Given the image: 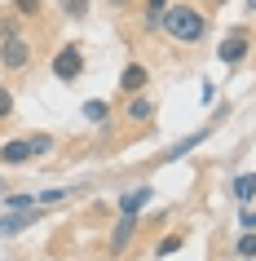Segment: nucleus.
<instances>
[{
  "label": "nucleus",
  "instance_id": "obj_21",
  "mask_svg": "<svg viewBox=\"0 0 256 261\" xmlns=\"http://www.w3.org/2000/svg\"><path fill=\"white\" fill-rule=\"evenodd\" d=\"M18 14H22V18H36V14H40V0H18Z\"/></svg>",
  "mask_w": 256,
  "mask_h": 261
},
{
  "label": "nucleus",
  "instance_id": "obj_22",
  "mask_svg": "<svg viewBox=\"0 0 256 261\" xmlns=\"http://www.w3.org/2000/svg\"><path fill=\"white\" fill-rule=\"evenodd\" d=\"M239 221H243V230H252V234H256V213H252V208H243Z\"/></svg>",
  "mask_w": 256,
  "mask_h": 261
},
{
  "label": "nucleus",
  "instance_id": "obj_1",
  "mask_svg": "<svg viewBox=\"0 0 256 261\" xmlns=\"http://www.w3.org/2000/svg\"><path fill=\"white\" fill-rule=\"evenodd\" d=\"M163 27H168V36L181 44H199L203 31H208V22H203V14H194L190 5H173L168 14H163Z\"/></svg>",
  "mask_w": 256,
  "mask_h": 261
},
{
  "label": "nucleus",
  "instance_id": "obj_6",
  "mask_svg": "<svg viewBox=\"0 0 256 261\" xmlns=\"http://www.w3.org/2000/svg\"><path fill=\"white\" fill-rule=\"evenodd\" d=\"M247 40H252L247 31H230L225 40H221V49H216L221 62H243V58H247Z\"/></svg>",
  "mask_w": 256,
  "mask_h": 261
},
{
  "label": "nucleus",
  "instance_id": "obj_17",
  "mask_svg": "<svg viewBox=\"0 0 256 261\" xmlns=\"http://www.w3.org/2000/svg\"><path fill=\"white\" fill-rule=\"evenodd\" d=\"M163 14H168V0H146V18L150 22H159Z\"/></svg>",
  "mask_w": 256,
  "mask_h": 261
},
{
  "label": "nucleus",
  "instance_id": "obj_12",
  "mask_svg": "<svg viewBox=\"0 0 256 261\" xmlns=\"http://www.w3.org/2000/svg\"><path fill=\"white\" fill-rule=\"evenodd\" d=\"M150 111H155V107H150L146 97H133V102H128V120L141 124V120H150Z\"/></svg>",
  "mask_w": 256,
  "mask_h": 261
},
{
  "label": "nucleus",
  "instance_id": "obj_16",
  "mask_svg": "<svg viewBox=\"0 0 256 261\" xmlns=\"http://www.w3.org/2000/svg\"><path fill=\"white\" fill-rule=\"evenodd\" d=\"M173 252H181V234H168V239H159V252H155V257H173Z\"/></svg>",
  "mask_w": 256,
  "mask_h": 261
},
{
  "label": "nucleus",
  "instance_id": "obj_23",
  "mask_svg": "<svg viewBox=\"0 0 256 261\" xmlns=\"http://www.w3.org/2000/svg\"><path fill=\"white\" fill-rule=\"evenodd\" d=\"M0 191H5V181H0Z\"/></svg>",
  "mask_w": 256,
  "mask_h": 261
},
{
  "label": "nucleus",
  "instance_id": "obj_20",
  "mask_svg": "<svg viewBox=\"0 0 256 261\" xmlns=\"http://www.w3.org/2000/svg\"><path fill=\"white\" fill-rule=\"evenodd\" d=\"M9 115H14V93L0 89V120H9Z\"/></svg>",
  "mask_w": 256,
  "mask_h": 261
},
{
  "label": "nucleus",
  "instance_id": "obj_3",
  "mask_svg": "<svg viewBox=\"0 0 256 261\" xmlns=\"http://www.w3.org/2000/svg\"><path fill=\"white\" fill-rule=\"evenodd\" d=\"M0 62H5V67H9V71L27 67V62H31V44L22 40V36H9V40L0 44Z\"/></svg>",
  "mask_w": 256,
  "mask_h": 261
},
{
  "label": "nucleus",
  "instance_id": "obj_15",
  "mask_svg": "<svg viewBox=\"0 0 256 261\" xmlns=\"http://www.w3.org/2000/svg\"><path fill=\"white\" fill-rule=\"evenodd\" d=\"M234 252L252 261V257H256V234H252V230H243V239H239V248H234Z\"/></svg>",
  "mask_w": 256,
  "mask_h": 261
},
{
  "label": "nucleus",
  "instance_id": "obj_5",
  "mask_svg": "<svg viewBox=\"0 0 256 261\" xmlns=\"http://www.w3.org/2000/svg\"><path fill=\"white\" fill-rule=\"evenodd\" d=\"M84 71V54L80 49H58V58H53V75L58 80H75Z\"/></svg>",
  "mask_w": 256,
  "mask_h": 261
},
{
  "label": "nucleus",
  "instance_id": "obj_18",
  "mask_svg": "<svg viewBox=\"0 0 256 261\" xmlns=\"http://www.w3.org/2000/svg\"><path fill=\"white\" fill-rule=\"evenodd\" d=\"M18 208H40V204H36V195H9V213H18Z\"/></svg>",
  "mask_w": 256,
  "mask_h": 261
},
{
  "label": "nucleus",
  "instance_id": "obj_19",
  "mask_svg": "<svg viewBox=\"0 0 256 261\" xmlns=\"http://www.w3.org/2000/svg\"><path fill=\"white\" fill-rule=\"evenodd\" d=\"M62 9H67L71 18H84L89 14V0H62Z\"/></svg>",
  "mask_w": 256,
  "mask_h": 261
},
{
  "label": "nucleus",
  "instance_id": "obj_14",
  "mask_svg": "<svg viewBox=\"0 0 256 261\" xmlns=\"http://www.w3.org/2000/svg\"><path fill=\"white\" fill-rule=\"evenodd\" d=\"M31 151H36V155H49V151H53V138H49V133H31Z\"/></svg>",
  "mask_w": 256,
  "mask_h": 261
},
{
  "label": "nucleus",
  "instance_id": "obj_10",
  "mask_svg": "<svg viewBox=\"0 0 256 261\" xmlns=\"http://www.w3.org/2000/svg\"><path fill=\"white\" fill-rule=\"evenodd\" d=\"M150 204V186H141V191H128L120 199V213H137V208H146Z\"/></svg>",
  "mask_w": 256,
  "mask_h": 261
},
{
  "label": "nucleus",
  "instance_id": "obj_13",
  "mask_svg": "<svg viewBox=\"0 0 256 261\" xmlns=\"http://www.w3.org/2000/svg\"><path fill=\"white\" fill-rule=\"evenodd\" d=\"M199 142H203V133H190V138H181L173 151H168V160H181V155H190L194 146H199Z\"/></svg>",
  "mask_w": 256,
  "mask_h": 261
},
{
  "label": "nucleus",
  "instance_id": "obj_9",
  "mask_svg": "<svg viewBox=\"0 0 256 261\" xmlns=\"http://www.w3.org/2000/svg\"><path fill=\"white\" fill-rule=\"evenodd\" d=\"M234 195H239V204L247 208V199H256V173H239V177H234Z\"/></svg>",
  "mask_w": 256,
  "mask_h": 261
},
{
  "label": "nucleus",
  "instance_id": "obj_4",
  "mask_svg": "<svg viewBox=\"0 0 256 261\" xmlns=\"http://www.w3.org/2000/svg\"><path fill=\"white\" fill-rule=\"evenodd\" d=\"M40 221V208H18V213H5L0 217V234H22Z\"/></svg>",
  "mask_w": 256,
  "mask_h": 261
},
{
  "label": "nucleus",
  "instance_id": "obj_11",
  "mask_svg": "<svg viewBox=\"0 0 256 261\" xmlns=\"http://www.w3.org/2000/svg\"><path fill=\"white\" fill-rule=\"evenodd\" d=\"M106 102H102V97H93V102H84V120H89V124H102V120H106Z\"/></svg>",
  "mask_w": 256,
  "mask_h": 261
},
{
  "label": "nucleus",
  "instance_id": "obj_7",
  "mask_svg": "<svg viewBox=\"0 0 256 261\" xmlns=\"http://www.w3.org/2000/svg\"><path fill=\"white\" fill-rule=\"evenodd\" d=\"M146 80H150V71L141 67V62H128V67H124V75H120V89L137 97L141 89H146Z\"/></svg>",
  "mask_w": 256,
  "mask_h": 261
},
{
  "label": "nucleus",
  "instance_id": "obj_2",
  "mask_svg": "<svg viewBox=\"0 0 256 261\" xmlns=\"http://www.w3.org/2000/svg\"><path fill=\"white\" fill-rule=\"evenodd\" d=\"M133 234H137V213H120L115 234H110V257H124L128 244H133Z\"/></svg>",
  "mask_w": 256,
  "mask_h": 261
},
{
  "label": "nucleus",
  "instance_id": "obj_8",
  "mask_svg": "<svg viewBox=\"0 0 256 261\" xmlns=\"http://www.w3.org/2000/svg\"><path fill=\"white\" fill-rule=\"evenodd\" d=\"M31 142L27 138H14V142H5V146H0V164H27L31 160Z\"/></svg>",
  "mask_w": 256,
  "mask_h": 261
}]
</instances>
